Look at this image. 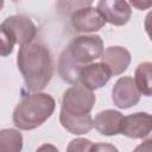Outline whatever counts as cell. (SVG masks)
I'll return each mask as SVG.
<instances>
[{
    "instance_id": "obj_1",
    "label": "cell",
    "mask_w": 152,
    "mask_h": 152,
    "mask_svg": "<svg viewBox=\"0 0 152 152\" xmlns=\"http://www.w3.org/2000/svg\"><path fill=\"white\" fill-rule=\"evenodd\" d=\"M17 65L23 75L25 88L30 93L42 91L52 77V58L49 49L39 43L19 48Z\"/></svg>"
},
{
    "instance_id": "obj_2",
    "label": "cell",
    "mask_w": 152,
    "mask_h": 152,
    "mask_svg": "<svg viewBox=\"0 0 152 152\" xmlns=\"http://www.w3.org/2000/svg\"><path fill=\"white\" fill-rule=\"evenodd\" d=\"M55 99L45 93H31L23 96L12 115L13 124L21 131H32L43 125L55 112Z\"/></svg>"
},
{
    "instance_id": "obj_3",
    "label": "cell",
    "mask_w": 152,
    "mask_h": 152,
    "mask_svg": "<svg viewBox=\"0 0 152 152\" xmlns=\"http://www.w3.org/2000/svg\"><path fill=\"white\" fill-rule=\"evenodd\" d=\"M96 101L94 93L81 84H75L68 88L62 99V114L72 118H82L89 115Z\"/></svg>"
},
{
    "instance_id": "obj_4",
    "label": "cell",
    "mask_w": 152,
    "mask_h": 152,
    "mask_svg": "<svg viewBox=\"0 0 152 152\" xmlns=\"http://www.w3.org/2000/svg\"><path fill=\"white\" fill-rule=\"evenodd\" d=\"M66 51L76 64L83 66L101 58L104 51L103 40L96 34L78 36L72 39Z\"/></svg>"
},
{
    "instance_id": "obj_5",
    "label": "cell",
    "mask_w": 152,
    "mask_h": 152,
    "mask_svg": "<svg viewBox=\"0 0 152 152\" xmlns=\"http://www.w3.org/2000/svg\"><path fill=\"white\" fill-rule=\"evenodd\" d=\"M1 26L8 32L14 44L20 46L32 43L37 34V26L26 15H11L7 17Z\"/></svg>"
},
{
    "instance_id": "obj_6",
    "label": "cell",
    "mask_w": 152,
    "mask_h": 152,
    "mask_svg": "<svg viewBox=\"0 0 152 152\" xmlns=\"http://www.w3.org/2000/svg\"><path fill=\"white\" fill-rule=\"evenodd\" d=\"M141 94L132 77H120L112 89V101L120 109H127L135 106L140 101Z\"/></svg>"
},
{
    "instance_id": "obj_7",
    "label": "cell",
    "mask_w": 152,
    "mask_h": 152,
    "mask_svg": "<svg viewBox=\"0 0 152 152\" xmlns=\"http://www.w3.org/2000/svg\"><path fill=\"white\" fill-rule=\"evenodd\" d=\"M110 77L112 72L104 63L93 62L81 68L78 74V84L93 91L106 86Z\"/></svg>"
},
{
    "instance_id": "obj_8",
    "label": "cell",
    "mask_w": 152,
    "mask_h": 152,
    "mask_svg": "<svg viewBox=\"0 0 152 152\" xmlns=\"http://www.w3.org/2000/svg\"><path fill=\"white\" fill-rule=\"evenodd\" d=\"M96 8L106 23L115 26L126 25L132 15L129 4L122 0H101L97 2Z\"/></svg>"
},
{
    "instance_id": "obj_9",
    "label": "cell",
    "mask_w": 152,
    "mask_h": 152,
    "mask_svg": "<svg viewBox=\"0 0 152 152\" xmlns=\"http://www.w3.org/2000/svg\"><path fill=\"white\" fill-rule=\"evenodd\" d=\"M152 128L151 114L146 112H137L124 116L120 133L132 139H144L150 135Z\"/></svg>"
},
{
    "instance_id": "obj_10",
    "label": "cell",
    "mask_w": 152,
    "mask_h": 152,
    "mask_svg": "<svg viewBox=\"0 0 152 152\" xmlns=\"http://www.w3.org/2000/svg\"><path fill=\"white\" fill-rule=\"evenodd\" d=\"M104 24L102 14L91 5L77 8L71 15V25L78 32H95L101 30Z\"/></svg>"
},
{
    "instance_id": "obj_11",
    "label": "cell",
    "mask_w": 152,
    "mask_h": 152,
    "mask_svg": "<svg viewBox=\"0 0 152 152\" xmlns=\"http://www.w3.org/2000/svg\"><path fill=\"white\" fill-rule=\"evenodd\" d=\"M131 59V52L124 46H109L101 56V62L108 66L114 76L124 74L127 70Z\"/></svg>"
},
{
    "instance_id": "obj_12",
    "label": "cell",
    "mask_w": 152,
    "mask_h": 152,
    "mask_svg": "<svg viewBox=\"0 0 152 152\" xmlns=\"http://www.w3.org/2000/svg\"><path fill=\"white\" fill-rule=\"evenodd\" d=\"M122 119L124 115L119 110L106 109L96 114L93 119V127H95V129L102 135H116L120 133Z\"/></svg>"
},
{
    "instance_id": "obj_13",
    "label": "cell",
    "mask_w": 152,
    "mask_h": 152,
    "mask_svg": "<svg viewBox=\"0 0 152 152\" xmlns=\"http://www.w3.org/2000/svg\"><path fill=\"white\" fill-rule=\"evenodd\" d=\"M81 65L76 64L70 57L66 49L61 53L58 59V74L61 78L72 86L78 84V74L81 70Z\"/></svg>"
},
{
    "instance_id": "obj_14",
    "label": "cell",
    "mask_w": 152,
    "mask_h": 152,
    "mask_svg": "<svg viewBox=\"0 0 152 152\" xmlns=\"http://www.w3.org/2000/svg\"><path fill=\"white\" fill-rule=\"evenodd\" d=\"M59 122L69 133L75 135L87 134L93 128V119L90 114L82 118H72L59 113Z\"/></svg>"
},
{
    "instance_id": "obj_15",
    "label": "cell",
    "mask_w": 152,
    "mask_h": 152,
    "mask_svg": "<svg viewBox=\"0 0 152 152\" xmlns=\"http://www.w3.org/2000/svg\"><path fill=\"white\" fill-rule=\"evenodd\" d=\"M152 63L142 62L140 63L134 71V83L139 93L145 96H151L152 94Z\"/></svg>"
},
{
    "instance_id": "obj_16",
    "label": "cell",
    "mask_w": 152,
    "mask_h": 152,
    "mask_svg": "<svg viewBox=\"0 0 152 152\" xmlns=\"http://www.w3.org/2000/svg\"><path fill=\"white\" fill-rule=\"evenodd\" d=\"M23 135L13 128H4L0 131V152H21Z\"/></svg>"
},
{
    "instance_id": "obj_17",
    "label": "cell",
    "mask_w": 152,
    "mask_h": 152,
    "mask_svg": "<svg viewBox=\"0 0 152 152\" xmlns=\"http://www.w3.org/2000/svg\"><path fill=\"white\" fill-rule=\"evenodd\" d=\"M14 42L8 34V32L0 25V56L7 57L13 52Z\"/></svg>"
},
{
    "instance_id": "obj_18",
    "label": "cell",
    "mask_w": 152,
    "mask_h": 152,
    "mask_svg": "<svg viewBox=\"0 0 152 152\" xmlns=\"http://www.w3.org/2000/svg\"><path fill=\"white\" fill-rule=\"evenodd\" d=\"M93 142L84 138H76L71 140L66 147V152H90Z\"/></svg>"
},
{
    "instance_id": "obj_19",
    "label": "cell",
    "mask_w": 152,
    "mask_h": 152,
    "mask_svg": "<svg viewBox=\"0 0 152 152\" xmlns=\"http://www.w3.org/2000/svg\"><path fill=\"white\" fill-rule=\"evenodd\" d=\"M90 152H119V150L112 144L97 142V144H93Z\"/></svg>"
},
{
    "instance_id": "obj_20",
    "label": "cell",
    "mask_w": 152,
    "mask_h": 152,
    "mask_svg": "<svg viewBox=\"0 0 152 152\" xmlns=\"http://www.w3.org/2000/svg\"><path fill=\"white\" fill-rule=\"evenodd\" d=\"M151 151H152V141H151V139L145 140L144 142H141L140 145H138L133 150V152H151Z\"/></svg>"
},
{
    "instance_id": "obj_21",
    "label": "cell",
    "mask_w": 152,
    "mask_h": 152,
    "mask_svg": "<svg viewBox=\"0 0 152 152\" xmlns=\"http://www.w3.org/2000/svg\"><path fill=\"white\" fill-rule=\"evenodd\" d=\"M36 152H59V151L52 144H43L36 150Z\"/></svg>"
},
{
    "instance_id": "obj_22",
    "label": "cell",
    "mask_w": 152,
    "mask_h": 152,
    "mask_svg": "<svg viewBox=\"0 0 152 152\" xmlns=\"http://www.w3.org/2000/svg\"><path fill=\"white\" fill-rule=\"evenodd\" d=\"M131 5L133 6V7H137L138 10H146V8H148L151 5H152V2L151 1H146V2H141V1H132L131 2Z\"/></svg>"
},
{
    "instance_id": "obj_23",
    "label": "cell",
    "mask_w": 152,
    "mask_h": 152,
    "mask_svg": "<svg viewBox=\"0 0 152 152\" xmlns=\"http://www.w3.org/2000/svg\"><path fill=\"white\" fill-rule=\"evenodd\" d=\"M2 6H4V1H1V0H0V11H1V8H2Z\"/></svg>"
}]
</instances>
